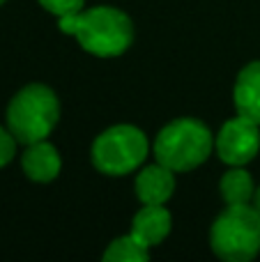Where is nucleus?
I'll return each instance as SVG.
<instances>
[{
  "label": "nucleus",
  "mask_w": 260,
  "mask_h": 262,
  "mask_svg": "<svg viewBox=\"0 0 260 262\" xmlns=\"http://www.w3.org/2000/svg\"><path fill=\"white\" fill-rule=\"evenodd\" d=\"M64 35L76 37L83 51L97 58H118L132 46L134 23L129 14L111 5H97L58 18Z\"/></svg>",
  "instance_id": "nucleus-1"
},
{
  "label": "nucleus",
  "mask_w": 260,
  "mask_h": 262,
  "mask_svg": "<svg viewBox=\"0 0 260 262\" xmlns=\"http://www.w3.org/2000/svg\"><path fill=\"white\" fill-rule=\"evenodd\" d=\"M214 149V136L196 118H178L157 134L152 154L173 172H191L207 161Z\"/></svg>",
  "instance_id": "nucleus-2"
},
{
  "label": "nucleus",
  "mask_w": 260,
  "mask_h": 262,
  "mask_svg": "<svg viewBox=\"0 0 260 262\" xmlns=\"http://www.w3.org/2000/svg\"><path fill=\"white\" fill-rule=\"evenodd\" d=\"M60 120V99L44 83H30L7 106V129L21 145L46 140Z\"/></svg>",
  "instance_id": "nucleus-3"
},
{
  "label": "nucleus",
  "mask_w": 260,
  "mask_h": 262,
  "mask_svg": "<svg viewBox=\"0 0 260 262\" xmlns=\"http://www.w3.org/2000/svg\"><path fill=\"white\" fill-rule=\"evenodd\" d=\"M210 246L226 262H251L260 253V209L251 203L228 205L212 223Z\"/></svg>",
  "instance_id": "nucleus-4"
},
{
  "label": "nucleus",
  "mask_w": 260,
  "mask_h": 262,
  "mask_svg": "<svg viewBox=\"0 0 260 262\" xmlns=\"http://www.w3.org/2000/svg\"><path fill=\"white\" fill-rule=\"evenodd\" d=\"M150 143L134 124H113L95 138L90 147L92 166L109 177H122L145 163Z\"/></svg>",
  "instance_id": "nucleus-5"
},
{
  "label": "nucleus",
  "mask_w": 260,
  "mask_h": 262,
  "mask_svg": "<svg viewBox=\"0 0 260 262\" xmlns=\"http://www.w3.org/2000/svg\"><path fill=\"white\" fill-rule=\"evenodd\" d=\"M214 149L226 166H247L260 152V124L244 115L228 120L216 134Z\"/></svg>",
  "instance_id": "nucleus-6"
},
{
  "label": "nucleus",
  "mask_w": 260,
  "mask_h": 262,
  "mask_svg": "<svg viewBox=\"0 0 260 262\" xmlns=\"http://www.w3.org/2000/svg\"><path fill=\"white\" fill-rule=\"evenodd\" d=\"M134 189L143 205H166L175 193V172L159 161L141 166Z\"/></svg>",
  "instance_id": "nucleus-7"
},
{
  "label": "nucleus",
  "mask_w": 260,
  "mask_h": 262,
  "mask_svg": "<svg viewBox=\"0 0 260 262\" xmlns=\"http://www.w3.org/2000/svg\"><path fill=\"white\" fill-rule=\"evenodd\" d=\"M21 168L28 180L46 184L53 182L62 170V159L53 143L49 140H37L26 145V152L21 154Z\"/></svg>",
  "instance_id": "nucleus-8"
},
{
  "label": "nucleus",
  "mask_w": 260,
  "mask_h": 262,
  "mask_svg": "<svg viewBox=\"0 0 260 262\" xmlns=\"http://www.w3.org/2000/svg\"><path fill=\"white\" fill-rule=\"evenodd\" d=\"M173 228V216L164 205H143L132 221V235L147 249L159 246Z\"/></svg>",
  "instance_id": "nucleus-9"
},
{
  "label": "nucleus",
  "mask_w": 260,
  "mask_h": 262,
  "mask_svg": "<svg viewBox=\"0 0 260 262\" xmlns=\"http://www.w3.org/2000/svg\"><path fill=\"white\" fill-rule=\"evenodd\" d=\"M233 104L237 115L260 124V60L244 64L235 78Z\"/></svg>",
  "instance_id": "nucleus-10"
},
{
  "label": "nucleus",
  "mask_w": 260,
  "mask_h": 262,
  "mask_svg": "<svg viewBox=\"0 0 260 262\" xmlns=\"http://www.w3.org/2000/svg\"><path fill=\"white\" fill-rule=\"evenodd\" d=\"M219 195L226 205H242L251 203L256 195V184L244 166H230L219 180Z\"/></svg>",
  "instance_id": "nucleus-11"
},
{
  "label": "nucleus",
  "mask_w": 260,
  "mask_h": 262,
  "mask_svg": "<svg viewBox=\"0 0 260 262\" xmlns=\"http://www.w3.org/2000/svg\"><path fill=\"white\" fill-rule=\"evenodd\" d=\"M150 258V249L129 232L113 239L104 251V262H145Z\"/></svg>",
  "instance_id": "nucleus-12"
},
{
  "label": "nucleus",
  "mask_w": 260,
  "mask_h": 262,
  "mask_svg": "<svg viewBox=\"0 0 260 262\" xmlns=\"http://www.w3.org/2000/svg\"><path fill=\"white\" fill-rule=\"evenodd\" d=\"M39 5L51 12L53 16H67V14H76L83 9L85 0H39Z\"/></svg>",
  "instance_id": "nucleus-13"
},
{
  "label": "nucleus",
  "mask_w": 260,
  "mask_h": 262,
  "mask_svg": "<svg viewBox=\"0 0 260 262\" xmlns=\"http://www.w3.org/2000/svg\"><path fill=\"white\" fill-rule=\"evenodd\" d=\"M16 143L14 134L9 129L0 127V168H5L14 157H16Z\"/></svg>",
  "instance_id": "nucleus-14"
},
{
  "label": "nucleus",
  "mask_w": 260,
  "mask_h": 262,
  "mask_svg": "<svg viewBox=\"0 0 260 262\" xmlns=\"http://www.w3.org/2000/svg\"><path fill=\"white\" fill-rule=\"evenodd\" d=\"M253 205H256V207L260 209V186L256 189V195H253Z\"/></svg>",
  "instance_id": "nucleus-15"
},
{
  "label": "nucleus",
  "mask_w": 260,
  "mask_h": 262,
  "mask_svg": "<svg viewBox=\"0 0 260 262\" xmlns=\"http://www.w3.org/2000/svg\"><path fill=\"white\" fill-rule=\"evenodd\" d=\"M3 3H5V0H0V5H3Z\"/></svg>",
  "instance_id": "nucleus-16"
}]
</instances>
